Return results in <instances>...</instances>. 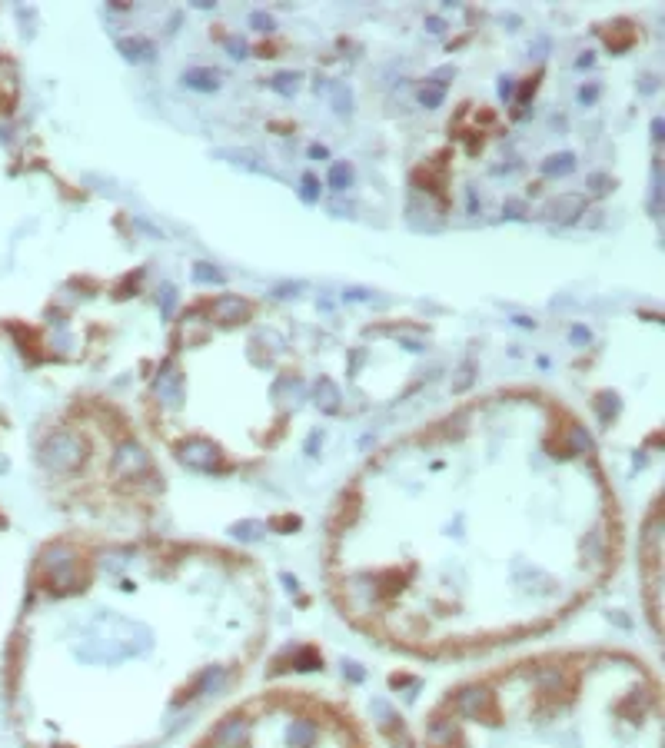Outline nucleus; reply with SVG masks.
Instances as JSON below:
<instances>
[{
	"instance_id": "f257e3e1",
	"label": "nucleus",
	"mask_w": 665,
	"mask_h": 748,
	"mask_svg": "<svg viewBox=\"0 0 665 748\" xmlns=\"http://www.w3.org/2000/svg\"><path fill=\"white\" fill-rule=\"evenodd\" d=\"M569 160H572V156H556V160L546 166V173H566V170H569Z\"/></svg>"
}]
</instances>
